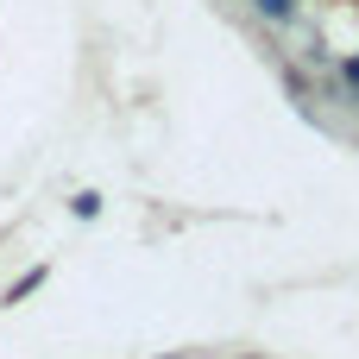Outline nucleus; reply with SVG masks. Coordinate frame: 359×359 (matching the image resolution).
<instances>
[{
	"instance_id": "1",
	"label": "nucleus",
	"mask_w": 359,
	"mask_h": 359,
	"mask_svg": "<svg viewBox=\"0 0 359 359\" xmlns=\"http://www.w3.org/2000/svg\"><path fill=\"white\" fill-rule=\"evenodd\" d=\"M259 13L278 19V25H290V19H297V0H259Z\"/></svg>"
}]
</instances>
